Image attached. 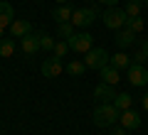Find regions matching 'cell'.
I'll return each mask as SVG.
<instances>
[{"label": "cell", "instance_id": "obj_7", "mask_svg": "<svg viewBox=\"0 0 148 135\" xmlns=\"http://www.w3.org/2000/svg\"><path fill=\"white\" fill-rule=\"evenodd\" d=\"M40 69H42V76H45V79H57L59 74L64 71V66H62V62H59V57H54V54H52L49 59H45Z\"/></svg>", "mask_w": 148, "mask_h": 135}, {"label": "cell", "instance_id": "obj_23", "mask_svg": "<svg viewBox=\"0 0 148 135\" xmlns=\"http://www.w3.org/2000/svg\"><path fill=\"white\" fill-rule=\"evenodd\" d=\"M54 44H57V39H54V37H49V35H40V47L42 49H54Z\"/></svg>", "mask_w": 148, "mask_h": 135}, {"label": "cell", "instance_id": "obj_20", "mask_svg": "<svg viewBox=\"0 0 148 135\" xmlns=\"http://www.w3.org/2000/svg\"><path fill=\"white\" fill-rule=\"evenodd\" d=\"M84 71H86V64L84 62H77V59H74V62L67 64V74H69V76H82Z\"/></svg>", "mask_w": 148, "mask_h": 135}, {"label": "cell", "instance_id": "obj_21", "mask_svg": "<svg viewBox=\"0 0 148 135\" xmlns=\"http://www.w3.org/2000/svg\"><path fill=\"white\" fill-rule=\"evenodd\" d=\"M74 30H77V27H74L72 22H59L57 25V35L62 37V39H69V37L74 35Z\"/></svg>", "mask_w": 148, "mask_h": 135}, {"label": "cell", "instance_id": "obj_2", "mask_svg": "<svg viewBox=\"0 0 148 135\" xmlns=\"http://www.w3.org/2000/svg\"><path fill=\"white\" fill-rule=\"evenodd\" d=\"M109 62H111V57H109V52H106L104 47H91L89 52L84 54V64H86V69H96V71H99V69L106 66Z\"/></svg>", "mask_w": 148, "mask_h": 135}, {"label": "cell", "instance_id": "obj_14", "mask_svg": "<svg viewBox=\"0 0 148 135\" xmlns=\"http://www.w3.org/2000/svg\"><path fill=\"white\" fill-rule=\"evenodd\" d=\"M12 20H15V10L8 0H0V25L3 27H10Z\"/></svg>", "mask_w": 148, "mask_h": 135}, {"label": "cell", "instance_id": "obj_5", "mask_svg": "<svg viewBox=\"0 0 148 135\" xmlns=\"http://www.w3.org/2000/svg\"><path fill=\"white\" fill-rule=\"evenodd\" d=\"M94 20H96V10L94 7H79V10H74V15H72V25L79 27V30L94 25Z\"/></svg>", "mask_w": 148, "mask_h": 135}, {"label": "cell", "instance_id": "obj_15", "mask_svg": "<svg viewBox=\"0 0 148 135\" xmlns=\"http://www.w3.org/2000/svg\"><path fill=\"white\" fill-rule=\"evenodd\" d=\"M72 15H74V10L67 5V3H64V5H57L52 10V17L57 20V25H59V22H72Z\"/></svg>", "mask_w": 148, "mask_h": 135}, {"label": "cell", "instance_id": "obj_30", "mask_svg": "<svg viewBox=\"0 0 148 135\" xmlns=\"http://www.w3.org/2000/svg\"><path fill=\"white\" fill-rule=\"evenodd\" d=\"M3 37H5V27L0 25V39H3Z\"/></svg>", "mask_w": 148, "mask_h": 135}, {"label": "cell", "instance_id": "obj_31", "mask_svg": "<svg viewBox=\"0 0 148 135\" xmlns=\"http://www.w3.org/2000/svg\"><path fill=\"white\" fill-rule=\"evenodd\" d=\"M64 3H67V0H57V5H64Z\"/></svg>", "mask_w": 148, "mask_h": 135}, {"label": "cell", "instance_id": "obj_22", "mask_svg": "<svg viewBox=\"0 0 148 135\" xmlns=\"http://www.w3.org/2000/svg\"><path fill=\"white\" fill-rule=\"evenodd\" d=\"M52 52H54V57H59V59H62L64 54L69 52V42H67V39H57V44H54V49H52Z\"/></svg>", "mask_w": 148, "mask_h": 135}, {"label": "cell", "instance_id": "obj_6", "mask_svg": "<svg viewBox=\"0 0 148 135\" xmlns=\"http://www.w3.org/2000/svg\"><path fill=\"white\" fill-rule=\"evenodd\" d=\"M126 76H128V83H131V86H146L148 83V71L143 69V64H138V62H133L131 66L126 69Z\"/></svg>", "mask_w": 148, "mask_h": 135}, {"label": "cell", "instance_id": "obj_18", "mask_svg": "<svg viewBox=\"0 0 148 135\" xmlns=\"http://www.w3.org/2000/svg\"><path fill=\"white\" fill-rule=\"evenodd\" d=\"M114 106H116L119 111H126L133 106V96L131 94H116V98H114Z\"/></svg>", "mask_w": 148, "mask_h": 135}, {"label": "cell", "instance_id": "obj_10", "mask_svg": "<svg viewBox=\"0 0 148 135\" xmlns=\"http://www.w3.org/2000/svg\"><path fill=\"white\" fill-rule=\"evenodd\" d=\"M94 98L99 101V103H114L116 91H114V86H111V83H104V81H101L99 86L94 88Z\"/></svg>", "mask_w": 148, "mask_h": 135}, {"label": "cell", "instance_id": "obj_27", "mask_svg": "<svg viewBox=\"0 0 148 135\" xmlns=\"http://www.w3.org/2000/svg\"><path fill=\"white\" fill-rule=\"evenodd\" d=\"M111 135H126V128H114V130H111Z\"/></svg>", "mask_w": 148, "mask_h": 135}, {"label": "cell", "instance_id": "obj_12", "mask_svg": "<svg viewBox=\"0 0 148 135\" xmlns=\"http://www.w3.org/2000/svg\"><path fill=\"white\" fill-rule=\"evenodd\" d=\"M30 32H32L30 20H12V25H10V35H12V39H22V37L30 35Z\"/></svg>", "mask_w": 148, "mask_h": 135}, {"label": "cell", "instance_id": "obj_1", "mask_svg": "<svg viewBox=\"0 0 148 135\" xmlns=\"http://www.w3.org/2000/svg\"><path fill=\"white\" fill-rule=\"evenodd\" d=\"M94 125L96 128H114V125L119 123V118H121V111L116 108L114 103H99L94 108Z\"/></svg>", "mask_w": 148, "mask_h": 135}, {"label": "cell", "instance_id": "obj_25", "mask_svg": "<svg viewBox=\"0 0 148 135\" xmlns=\"http://www.w3.org/2000/svg\"><path fill=\"white\" fill-rule=\"evenodd\" d=\"M96 3H101V5H109V7H116L121 0H96Z\"/></svg>", "mask_w": 148, "mask_h": 135}, {"label": "cell", "instance_id": "obj_9", "mask_svg": "<svg viewBox=\"0 0 148 135\" xmlns=\"http://www.w3.org/2000/svg\"><path fill=\"white\" fill-rule=\"evenodd\" d=\"M20 49H22V54H37L40 52V35L37 32H30V35H25L20 39Z\"/></svg>", "mask_w": 148, "mask_h": 135}, {"label": "cell", "instance_id": "obj_11", "mask_svg": "<svg viewBox=\"0 0 148 135\" xmlns=\"http://www.w3.org/2000/svg\"><path fill=\"white\" fill-rule=\"evenodd\" d=\"M114 42L119 44V49H126V47H131L133 42H136V32L128 30V27H121V30H116V37H114Z\"/></svg>", "mask_w": 148, "mask_h": 135}, {"label": "cell", "instance_id": "obj_32", "mask_svg": "<svg viewBox=\"0 0 148 135\" xmlns=\"http://www.w3.org/2000/svg\"><path fill=\"white\" fill-rule=\"evenodd\" d=\"M143 5H146V7H148V0H143Z\"/></svg>", "mask_w": 148, "mask_h": 135}, {"label": "cell", "instance_id": "obj_4", "mask_svg": "<svg viewBox=\"0 0 148 135\" xmlns=\"http://www.w3.org/2000/svg\"><path fill=\"white\" fill-rule=\"evenodd\" d=\"M67 42H69V49H74V52H79V54H86L94 47V37L89 32H74Z\"/></svg>", "mask_w": 148, "mask_h": 135}, {"label": "cell", "instance_id": "obj_3", "mask_svg": "<svg viewBox=\"0 0 148 135\" xmlns=\"http://www.w3.org/2000/svg\"><path fill=\"white\" fill-rule=\"evenodd\" d=\"M126 22H128V15L123 7H109L104 12V25L109 30H121V27H126Z\"/></svg>", "mask_w": 148, "mask_h": 135}, {"label": "cell", "instance_id": "obj_13", "mask_svg": "<svg viewBox=\"0 0 148 135\" xmlns=\"http://www.w3.org/2000/svg\"><path fill=\"white\" fill-rule=\"evenodd\" d=\"M99 74H101V79H104V83H111V86H116V83L121 81V74H119V69H116V66H111V64L101 66Z\"/></svg>", "mask_w": 148, "mask_h": 135}, {"label": "cell", "instance_id": "obj_8", "mask_svg": "<svg viewBox=\"0 0 148 135\" xmlns=\"http://www.w3.org/2000/svg\"><path fill=\"white\" fill-rule=\"evenodd\" d=\"M119 123H121V128H126V130H136L138 125H141V113L133 111V108H126V111H121Z\"/></svg>", "mask_w": 148, "mask_h": 135}, {"label": "cell", "instance_id": "obj_24", "mask_svg": "<svg viewBox=\"0 0 148 135\" xmlns=\"http://www.w3.org/2000/svg\"><path fill=\"white\" fill-rule=\"evenodd\" d=\"M126 27H128V30H133V32H143V20H141V15H138V17H128Z\"/></svg>", "mask_w": 148, "mask_h": 135}, {"label": "cell", "instance_id": "obj_26", "mask_svg": "<svg viewBox=\"0 0 148 135\" xmlns=\"http://www.w3.org/2000/svg\"><path fill=\"white\" fill-rule=\"evenodd\" d=\"M133 59H136L138 64H143V62H146L148 57H146V54H143V49H138V52H136V57H133Z\"/></svg>", "mask_w": 148, "mask_h": 135}, {"label": "cell", "instance_id": "obj_17", "mask_svg": "<svg viewBox=\"0 0 148 135\" xmlns=\"http://www.w3.org/2000/svg\"><path fill=\"white\" fill-rule=\"evenodd\" d=\"M143 7V0H123V10H126L128 17H138Z\"/></svg>", "mask_w": 148, "mask_h": 135}, {"label": "cell", "instance_id": "obj_19", "mask_svg": "<svg viewBox=\"0 0 148 135\" xmlns=\"http://www.w3.org/2000/svg\"><path fill=\"white\" fill-rule=\"evenodd\" d=\"M12 54H15V39H5V37H3V39H0V57H12Z\"/></svg>", "mask_w": 148, "mask_h": 135}, {"label": "cell", "instance_id": "obj_28", "mask_svg": "<svg viewBox=\"0 0 148 135\" xmlns=\"http://www.w3.org/2000/svg\"><path fill=\"white\" fill-rule=\"evenodd\" d=\"M141 49H143V54H146V57H148V39L143 42V47H141Z\"/></svg>", "mask_w": 148, "mask_h": 135}, {"label": "cell", "instance_id": "obj_16", "mask_svg": "<svg viewBox=\"0 0 148 135\" xmlns=\"http://www.w3.org/2000/svg\"><path fill=\"white\" fill-rule=\"evenodd\" d=\"M111 66H116L119 69V71H121V69H128V66H131V57H128V54H123V52H119V54H114V57H111Z\"/></svg>", "mask_w": 148, "mask_h": 135}, {"label": "cell", "instance_id": "obj_29", "mask_svg": "<svg viewBox=\"0 0 148 135\" xmlns=\"http://www.w3.org/2000/svg\"><path fill=\"white\" fill-rule=\"evenodd\" d=\"M143 111H148V94L143 96Z\"/></svg>", "mask_w": 148, "mask_h": 135}]
</instances>
